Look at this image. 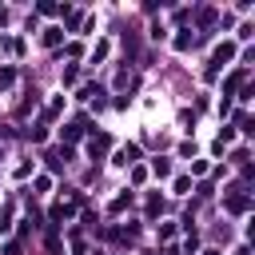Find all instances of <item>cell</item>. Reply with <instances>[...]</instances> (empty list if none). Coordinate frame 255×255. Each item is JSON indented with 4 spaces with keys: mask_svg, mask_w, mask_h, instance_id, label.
I'll return each mask as SVG.
<instances>
[{
    "mask_svg": "<svg viewBox=\"0 0 255 255\" xmlns=\"http://www.w3.org/2000/svg\"><path fill=\"white\" fill-rule=\"evenodd\" d=\"M88 152H92V155H104V152H108V136H96V140L88 144Z\"/></svg>",
    "mask_w": 255,
    "mask_h": 255,
    "instance_id": "3",
    "label": "cell"
},
{
    "mask_svg": "<svg viewBox=\"0 0 255 255\" xmlns=\"http://www.w3.org/2000/svg\"><path fill=\"white\" fill-rule=\"evenodd\" d=\"M80 132H84V124H68V128H64V136H68V140H76Z\"/></svg>",
    "mask_w": 255,
    "mask_h": 255,
    "instance_id": "4",
    "label": "cell"
},
{
    "mask_svg": "<svg viewBox=\"0 0 255 255\" xmlns=\"http://www.w3.org/2000/svg\"><path fill=\"white\" fill-rule=\"evenodd\" d=\"M136 155H140V148H136V144H128V148L116 155V164H120V168H124V164H136Z\"/></svg>",
    "mask_w": 255,
    "mask_h": 255,
    "instance_id": "1",
    "label": "cell"
},
{
    "mask_svg": "<svg viewBox=\"0 0 255 255\" xmlns=\"http://www.w3.org/2000/svg\"><path fill=\"white\" fill-rule=\"evenodd\" d=\"M228 207H231V211H247V207H251V200L243 196V191H235V196H228Z\"/></svg>",
    "mask_w": 255,
    "mask_h": 255,
    "instance_id": "2",
    "label": "cell"
}]
</instances>
